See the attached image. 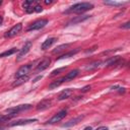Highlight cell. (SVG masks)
<instances>
[{
  "label": "cell",
  "mask_w": 130,
  "mask_h": 130,
  "mask_svg": "<svg viewBox=\"0 0 130 130\" xmlns=\"http://www.w3.org/2000/svg\"><path fill=\"white\" fill-rule=\"evenodd\" d=\"M93 8V4L89 2H80V3H75L73 4L67 11L66 13L73 12V13H83L87 10H90Z\"/></svg>",
  "instance_id": "obj_1"
},
{
  "label": "cell",
  "mask_w": 130,
  "mask_h": 130,
  "mask_svg": "<svg viewBox=\"0 0 130 130\" xmlns=\"http://www.w3.org/2000/svg\"><path fill=\"white\" fill-rule=\"evenodd\" d=\"M32 108L31 105L29 104H24V105H18L16 107H13V108H8L5 110V113L6 114H11V115H16L18 114L19 112H23V111H27V110H30Z\"/></svg>",
  "instance_id": "obj_2"
},
{
  "label": "cell",
  "mask_w": 130,
  "mask_h": 130,
  "mask_svg": "<svg viewBox=\"0 0 130 130\" xmlns=\"http://www.w3.org/2000/svg\"><path fill=\"white\" fill-rule=\"evenodd\" d=\"M48 23V19H38L36 21H34L31 24H29V26L27 27V30H37V29H41L44 26H46V24Z\"/></svg>",
  "instance_id": "obj_3"
},
{
  "label": "cell",
  "mask_w": 130,
  "mask_h": 130,
  "mask_svg": "<svg viewBox=\"0 0 130 130\" xmlns=\"http://www.w3.org/2000/svg\"><path fill=\"white\" fill-rule=\"evenodd\" d=\"M66 115H67V111L66 110H61L60 112H58L57 114H55L51 119H49L47 121V124H55V123L63 120Z\"/></svg>",
  "instance_id": "obj_4"
},
{
  "label": "cell",
  "mask_w": 130,
  "mask_h": 130,
  "mask_svg": "<svg viewBox=\"0 0 130 130\" xmlns=\"http://www.w3.org/2000/svg\"><path fill=\"white\" fill-rule=\"evenodd\" d=\"M21 28H22V24L21 23H17V24H15L14 26H12L8 31H6L5 34H4V37L5 38H12V37H14V36H16L18 32H20V30H21Z\"/></svg>",
  "instance_id": "obj_5"
},
{
  "label": "cell",
  "mask_w": 130,
  "mask_h": 130,
  "mask_svg": "<svg viewBox=\"0 0 130 130\" xmlns=\"http://www.w3.org/2000/svg\"><path fill=\"white\" fill-rule=\"evenodd\" d=\"M31 46H32V43H31L30 41L26 42V43L24 44V46L22 47V49L18 52V55H17V57H16V61H20V60L24 57V55H26V54H27V52L30 50Z\"/></svg>",
  "instance_id": "obj_6"
},
{
  "label": "cell",
  "mask_w": 130,
  "mask_h": 130,
  "mask_svg": "<svg viewBox=\"0 0 130 130\" xmlns=\"http://www.w3.org/2000/svg\"><path fill=\"white\" fill-rule=\"evenodd\" d=\"M30 69H31V64H26V65L21 66V67L16 71V73H15V78L21 77V76H24V75H28Z\"/></svg>",
  "instance_id": "obj_7"
},
{
  "label": "cell",
  "mask_w": 130,
  "mask_h": 130,
  "mask_svg": "<svg viewBox=\"0 0 130 130\" xmlns=\"http://www.w3.org/2000/svg\"><path fill=\"white\" fill-rule=\"evenodd\" d=\"M50 64H51V59H50L49 57L44 58V59L38 64V66H37V71H43V70L47 69V68L50 66Z\"/></svg>",
  "instance_id": "obj_8"
},
{
  "label": "cell",
  "mask_w": 130,
  "mask_h": 130,
  "mask_svg": "<svg viewBox=\"0 0 130 130\" xmlns=\"http://www.w3.org/2000/svg\"><path fill=\"white\" fill-rule=\"evenodd\" d=\"M72 93H73V90H72L71 88H66V89L62 90V91L58 94L57 100H58V101H64V100H66V99L70 98Z\"/></svg>",
  "instance_id": "obj_9"
},
{
  "label": "cell",
  "mask_w": 130,
  "mask_h": 130,
  "mask_svg": "<svg viewBox=\"0 0 130 130\" xmlns=\"http://www.w3.org/2000/svg\"><path fill=\"white\" fill-rule=\"evenodd\" d=\"M83 118H84V115L77 116V117H75V118H73V119H70V120L67 121L66 123H64V124L62 125V127H71V126H73V125H76V124H78Z\"/></svg>",
  "instance_id": "obj_10"
},
{
  "label": "cell",
  "mask_w": 130,
  "mask_h": 130,
  "mask_svg": "<svg viewBox=\"0 0 130 130\" xmlns=\"http://www.w3.org/2000/svg\"><path fill=\"white\" fill-rule=\"evenodd\" d=\"M37 122V119H21V120H17L14 121L12 123L9 124V126H19V125H26L29 123H34Z\"/></svg>",
  "instance_id": "obj_11"
},
{
  "label": "cell",
  "mask_w": 130,
  "mask_h": 130,
  "mask_svg": "<svg viewBox=\"0 0 130 130\" xmlns=\"http://www.w3.org/2000/svg\"><path fill=\"white\" fill-rule=\"evenodd\" d=\"M51 105H52V101H51V100H43V101H41V102L37 105V110H38V111L46 110V109H48Z\"/></svg>",
  "instance_id": "obj_12"
},
{
  "label": "cell",
  "mask_w": 130,
  "mask_h": 130,
  "mask_svg": "<svg viewBox=\"0 0 130 130\" xmlns=\"http://www.w3.org/2000/svg\"><path fill=\"white\" fill-rule=\"evenodd\" d=\"M58 39L57 38H55V37H52V38H49V39H47L46 41H44V43L42 44V46H41V49L42 50H47V49H49L56 41H57Z\"/></svg>",
  "instance_id": "obj_13"
},
{
  "label": "cell",
  "mask_w": 130,
  "mask_h": 130,
  "mask_svg": "<svg viewBox=\"0 0 130 130\" xmlns=\"http://www.w3.org/2000/svg\"><path fill=\"white\" fill-rule=\"evenodd\" d=\"M79 73V70L78 69H73L71 70L69 73H67L65 76H63V80L64 81H69V80H72L73 78H75Z\"/></svg>",
  "instance_id": "obj_14"
},
{
  "label": "cell",
  "mask_w": 130,
  "mask_h": 130,
  "mask_svg": "<svg viewBox=\"0 0 130 130\" xmlns=\"http://www.w3.org/2000/svg\"><path fill=\"white\" fill-rule=\"evenodd\" d=\"M28 79H29L28 75H24V76H21V77H17V78H15V80L13 81L12 86H13V87H15V86H19V85L23 84L24 82H26Z\"/></svg>",
  "instance_id": "obj_15"
},
{
  "label": "cell",
  "mask_w": 130,
  "mask_h": 130,
  "mask_svg": "<svg viewBox=\"0 0 130 130\" xmlns=\"http://www.w3.org/2000/svg\"><path fill=\"white\" fill-rule=\"evenodd\" d=\"M34 1H29V0H26L22 3V7L24 8L25 12L26 13H31L34 11Z\"/></svg>",
  "instance_id": "obj_16"
},
{
  "label": "cell",
  "mask_w": 130,
  "mask_h": 130,
  "mask_svg": "<svg viewBox=\"0 0 130 130\" xmlns=\"http://www.w3.org/2000/svg\"><path fill=\"white\" fill-rule=\"evenodd\" d=\"M78 52H79V48H77V49H75V50H71V51H69V52H67V53H65V54H63L62 56L58 57L57 60H61V59H65V58L73 57V56H74L76 53H78Z\"/></svg>",
  "instance_id": "obj_17"
},
{
  "label": "cell",
  "mask_w": 130,
  "mask_h": 130,
  "mask_svg": "<svg viewBox=\"0 0 130 130\" xmlns=\"http://www.w3.org/2000/svg\"><path fill=\"white\" fill-rule=\"evenodd\" d=\"M89 17H90V15H82V16H77V17H75V18L71 19V20L68 22V24H75V23L81 22V21H83V20H85V19H87V18H89Z\"/></svg>",
  "instance_id": "obj_18"
},
{
  "label": "cell",
  "mask_w": 130,
  "mask_h": 130,
  "mask_svg": "<svg viewBox=\"0 0 130 130\" xmlns=\"http://www.w3.org/2000/svg\"><path fill=\"white\" fill-rule=\"evenodd\" d=\"M120 57L119 56H114V57H110L106 62L105 64H107V66H112V65H116L118 63V61H120Z\"/></svg>",
  "instance_id": "obj_19"
},
{
  "label": "cell",
  "mask_w": 130,
  "mask_h": 130,
  "mask_svg": "<svg viewBox=\"0 0 130 130\" xmlns=\"http://www.w3.org/2000/svg\"><path fill=\"white\" fill-rule=\"evenodd\" d=\"M63 82H64L63 77H61V78H59V79H57V80H55V81L51 82V83L49 84V89H54V88H56V87L60 86Z\"/></svg>",
  "instance_id": "obj_20"
},
{
  "label": "cell",
  "mask_w": 130,
  "mask_h": 130,
  "mask_svg": "<svg viewBox=\"0 0 130 130\" xmlns=\"http://www.w3.org/2000/svg\"><path fill=\"white\" fill-rule=\"evenodd\" d=\"M70 46V44H62V45H59V46H57L53 51H52V53L53 54H57V53H60V52H62V51H64L65 49H67L68 47Z\"/></svg>",
  "instance_id": "obj_21"
},
{
  "label": "cell",
  "mask_w": 130,
  "mask_h": 130,
  "mask_svg": "<svg viewBox=\"0 0 130 130\" xmlns=\"http://www.w3.org/2000/svg\"><path fill=\"white\" fill-rule=\"evenodd\" d=\"M101 64H102V61H101V60H99V61H94V62L88 64V65L85 67V70H87V71H88V70H93V69L98 68Z\"/></svg>",
  "instance_id": "obj_22"
},
{
  "label": "cell",
  "mask_w": 130,
  "mask_h": 130,
  "mask_svg": "<svg viewBox=\"0 0 130 130\" xmlns=\"http://www.w3.org/2000/svg\"><path fill=\"white\" fill-rule=\"evenodd\" d=\"M15 52H16V48H12V49H9V50H7V51H4L3 53H1V54H0V58L11 56V55H13Z\"/></svg>",
  "instance_id": "obj_23"
},
{
  "label": "cell",
  "mask_w": 130,
  "mask_h": 130,
  "mask_svg": "<svg viewBox=\"0 0 130 130\" xmlns=\"http://www.w3.org/2000/svg\"><path fill=\"white\" fill-rule=\"evenodd\" d=\"M12 117H14V115H11V114H0V122H6V121H9Z\"/></svg>",
  "instance_id": "obj_24"
},
{
  "label": "cell",
  "mask_w": 130,
  "mask_h": 130,
  "mask_svg": "<svg viewBox=\"0 0 130 130\" xmlns=\"http://www.w3.org/2000/svg\"><path fill=\"white\" fill-rule=\"evenodd\" d=\"M66 69V67H61V68H58V69H55V70H53L52 72H51V74H50V76L51 77H53V76H56V75H58V74H60L62 71H64Z\"/></svg>",
  "instance_id": "obj_25"
},
{
  "label": "cell",
  "mask_w": 130,
  "mask_h": 130,
  "mask_svg": "<svg viewBox=\"0 0 130 130\" xmlns=\"http://www.w3.org/2000/svg\"><path fill=\"white\" fill-rule=\"evenodd\" d=\"M104 3L108 4V5H113V6H121V5H123L122 2H116V1H105Z\"/></svg>",
  "instance_id": "obj_26"
},
{
  "label": "cell",
  "mask_w": 130,
  "mask_h": 130,
  "mask_svg": "<svg viewBox=\"0 0 130 130\" xmlns=\"http://www.w3.org/2000/svg\"><path fill=\"white\" fill-rule=\"evenodd\" d=\"M43 10V7L40 5V4H36L35 6H34V11H36V12H41Z\"/></svg>",
  "instance_id": "obj_27"
},
{
  "label": "cell",
  "mask_w": 130,
  "mask_h": 130,
  "mask_svg": "<svg viewBox=\"0 0 130 130\" xmlns=\"http://www.w3.org/2000/svg\"><path fill=\"white\" fill-rule=\"evenodd\" d=\"M90 88H91L90 85H85V86H83V87L80 89V91H81V92H86V91H88Z\"/></svg>",
  "instance_id": "obj_28"
},
{
  "label": "cell",
  "mask_w": 130,
  "mask_h": 130,
  "mask_svg": "<svg viewBox=\"0 0 130 130\" xmlns=\"http://www.w3.org/2000/svg\"><path fill=\"white\" fill-rule=\"evenodd\" d=\"M121 27H122V28H126V29L130 28V21H127V22L123 23V24L121 25Z\"/></svg>",
  "instance_id": "obj_29"
},
{
  "label": "cell",
  "mask_w": 130,
  "mask_h": 130,
  "mask_svg": "<svg viewBox=\"0 0 130 130\" xmlns=\"http://www.w3.org/2000/svg\"><path fill=\"white\" fill-rule=\"evenodd\" d=\"M96 48H98V46L95 45V46H93V47H91L89 50H86L85 51V53H91V52H93V51H95L96 50Z\"/></svg>",
  "instance_id": "obj_30"
},
{
  "label": "cell",
  "mask_w": 130,
  "mask_h": 130,
  "mask_svg": "<svg viewBox=\"0 0 130 130\" xmlns=\"http://www.w3.org/2000/svg\"><path fill=\"white\" fill-rule=\"evenodd\" d=\"M42 77H43L42 75H40V76H38V77H36V78H35V79L32 80V82H37L38 80H40V79H42Z\"/></svg>",
  "instance_id": "obj_31"
},
{
  "label": "cell",
  "mask_w": 130,
  "mask_h": 130,
  "mask_svg": "<svg viewBox=\"0 0 130 130\" xmlns=\"http://www.w3.org/2000/svg\"><path fill=\"white\" fill-rule=\"evenodd\" d=\"M96 130H108V127H106V126H102V127H99Z\"/></svg>",
  "instance_id": "obj_32"
},
{
  "label": "cell",
  "mask_w": 130,
  "mask_h": 130,
  "mask_svg": "<svg viewBox=\"0 0 130 130\" xmlns=\"http://www.w3.org/2000/svg\"><path fill=\"white\" fill-rule=\"evenodd\" d=\"M50 3H52L51 0H49V1H45V4H50Z\"/></svg>",
  "instance_id": "obj_33"
},
{
  "label": "cell",
  "mask_w": 130,
  "mask_h": 130,
  "mask_svg": "<svg viewBox=\"0 0 130 130\" xmlns=\"http://www.w3.org/2000/svg\"><path fill=\"white\" fill-rule=\"evenodd\" d=\"M84 130H92V129H91V127H85Z\"/></svg>",
  "instance_id": "obj_34"
},
{
  "label": "cell",
  "mask_w": 130,
  "mask_h": 130,
  "mask_svg": "<svg viewBox=\"0 0 130 130\" xmlns=\"http://www.w3.org/2000/svg\"><path fill=\"white\" fill-rule=\"evenodd\" d=\"M2 21H3V18H2V16L0 15V25H1V23H2Z\"/></svg>",
  "instance_id": "obj_35"
},
{
  "label": "cell",
  "mask_w": 130,
  "mask_h": 130,
  "mask_svg": "<svg viewBox=\"0 0 130 130\" xmlns=\"http://www.w3.org/2000/svg\"><path fill=\"white\" fill-rule=\"evenodd\" d=\"M1 4H2V1H1V0H0V6H1Z\"/></svg>",
  "instance_id": "obj_36"
}]
</instances>
